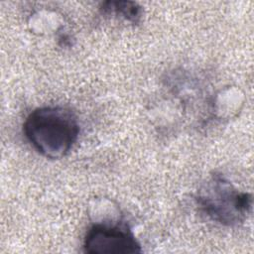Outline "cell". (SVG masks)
<instances>
[{"label": "cell", "mask_w": 254, "mask_h": 254, "mask_svg": "<svg viewBox=\"0 0 254 254\" xmlns=\"http://www.w3.org/2000/svg\"><path fill=\"white\" fill-rule=\"evenodd\" d=\"M23 131L33 148L48 159H62L72 148L79 134L75 113L64 106H43L25 119Z\"/></svg>", "instance_id": "cell-1"}, {"label": "cell", "mask_w": 254, "mask_h": 254, "mask_svg": "<svg viewBox=\"0 0 254 254\" xmlns=\"http://www.w3.org/2000/svg\"><path fill=\"white\" fill-rule=\"evenodd\" d=\"M200 210L212 221L225 226L242 223L252 206V195L238 190L222 174L214 173L200 187L196 195Z\"/></svg>", "instance_id": "cell-2"}, {"label": "cell", "mask_w": 254, "mask_h": 254, "mask_svg": "<svg viewBox=\"0 0 254 254\" xmlns=\"http://www.w3.org/2000/svg\"><path fill=\"white\" fill-rule=\"evenodd\" d=\"M83 250L91 254H134L142 248L127 223L94 222L83 239Z\"/></svg>", "instance_id": "cell-3"}, {"label": "cell", "mask_w": 254, "mask_h": 254, "mask_svg": "<svg viewBox=\"0 0 254 254\" xmlns=\"http://www.w3.org/2000/svg\"><path fill=\"white\" fill-rule=\"evenodd\" d=\"M100 9L103 14L122 17L133 24L140 21L142 14L141 7L131 1H107L102 3Z\"/></svg>", "instance_id": "cell-4"}]
</instances>
